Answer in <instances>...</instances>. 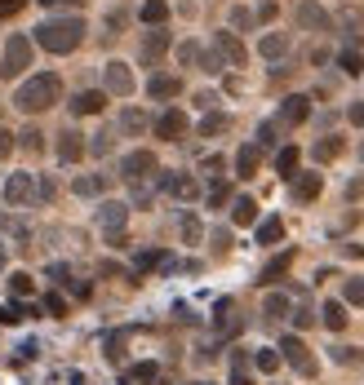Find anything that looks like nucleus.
Masks as SVG:
<instances>
[{"mask_svg":"<svg viewBox=\"0 0 364 385\" xmlns=\"http://www.w3.org/2000/svg\"><path fill=\"white\" fill-rule=\"evenodd\" d=\"M80 40H85V18L80 13H54V18H45L40 27H36V36H31V45H40V49H49V54H76L80 49Z\"/></svg>","mask_w":364,"mask_h":385,"instance_id":"nucleus-1","label":"nucleus"},{"mask_svg":"<svg viewBox=\"0 0 364 385\" xmlns=\"http://www.w3.org/2000/svg\"><path fill=\"white\" fill-rule=\"evenodd\" d=\"M62 97V80L54 76V71H36L31 80H23L18 85V93H13V107H18L23 115H40V111H49Z\"/></svg>","mask_w":364,"mask_h":385,"instance_id":"nucleus-2","label":"nucleus"},{"mask_svg":"<svg viewBox=\"0 0 364 385\" xmlns=\"http://www.w3.org/2000/svg\"><path fill=\"white\" fill-rule=\"evenodd\" d=\"M31 54H36L31 36H9L5 58H0V80H18V76L27 71V66H31Z\"/></svg>","mask_w":364,"mask_h":385,"instance_id":"nucleus-3","label":"nucleus"},{"mask_svg":"<svg viewBox=\"0 0 364 385\" xmlns=\"http://www.w3.org/2000/svg\"><path fill=\"white\" fill-rule=\"evenodd\" d=\"M5 204L9 208H36V173H9L5 177Z\"/></svg>","mask_w":364,"mask_h":385,"instance_id":"nucleus-4","label":"nucleus"},{"mask_svg":"<svg viewBox=\"0 0 364 385\" xmlns=\"http://www.w3.org/2000/svg\"><path fill=\"white\" fill-rule=\"evenodd\" d=\"M275 350H280V359H285V363H293L302 377H316V359H311V350H307V341L297 337V332L280 337V345H275Z\"/></svg>","mask_w":364,"mask_h":385,"instance_id":"nucleus-5","label":"nucleus"},{"mask_svg":"<svg viewBox=\"0 0 364 385\" xmlns=\"http://www.w3.org/2000/svg\"><path fill=\"white\" fill-rule=\"evenodd\" d=\"M156 186H160L164 195L182 199V204H191V199L200 195V182H195L191 173H156Z\"/></svg>","mask_w":364,"mask_h":385,"instance_id":"nucleus-6","label":"nucleus"},{"mask_svg":"<svg viewBox=\"0 0 364 385\" xmlns=\"http://www.w3.org/2000/svg\"><path fill=\"white\" fill-rule=\"evenodd\" d=\"M103 85H107L111 97H129L138 89V80H134V71H129V62H107L103 66Z\"/></svg>","mask_w":364,"mask_h":385,"instance_id":"nucleus-7","label":"nucleus"},{"mask_svg":"<svg viewBox=\"0 0 364 385\" xmlns=\"http://www.w3.org/2000/svg\"><path fill=\"white\" fill-rule=\"evenodd\" d=\"M307 120H311V97L307 93H289L285 102H280L275 124L280 129H297V124H307Z\"/></svg>","mask_w":364,"mask_h":385,"instance_id":"nucleus-8","label":"nucleus"},{"mask_svg":"<svg viewBox=\"0 0 364 385\" xmlns=\"http://www.w3.org/2000/svg\"><path fill=\"white\" fill-rule=\"evenodd\" d=\"M213 54H218L227 66H244L249 49L240 45V36H236V31H213Z\"/></svg>","mask_w":364,"mask_h":385,"instance_id":"nucleus-9","label":"nucleus"},{"mask_svg":"<svg viewBox=\"0 0 364 385\" xmlns=\"http://www.w3.org/2000/svg\"><path fill=\"white\" fill-rule=\"evenodd\" d=\"M120 177H125V182L156 177V155H152V150H129V155L120 160Z\"/></svg>","mask_w":364,"mask_h":385,"instance_id":"nucleus-10","label":"nucleus"},{"mask_svg":"<svg viewBox=\"0 0 364 385\" xmlns=\"http://www.w3.org/2000/svg\"><path fill=\"white\" fill-rule=\"evenodd\" d=\"M156 138H160V142H178V138H187V111H178V107L160 111V115H156Z\"/></svg>","mask_w":364,"mask_h":385,"instance_id":"nucleus-11","label":"nucleus"},{"mask_svg":"<svg viewBox=\"0 0 364 385\" xmlns=\"http://www.w3.org/2000/svg\"><path fill=\"white\" fill-rule=\"evenodd\" d=\"M125 222H129V204H120V199H103V204H98V226H103V235L125 230Z\"/></svg>","mask_w":364,"mask_h":385,"instance_id":"nucleus-12","label":"nucleus"},{"mask_svg":"<svg viewBox=\"0 0 364 385\" xmlns=\"http://www.w3.org/2000/svg\"><path fill=\"white\" fill-rule=\"evenodd\" d=\"M164 54H169V31H164V27H152V31H147V36H142V66H156Z\"/></svg>","mask_w":364,"mask_h":385,"instance_id":"nucleus-13","label":"nucleus"},{"mask_svg":"<svg viewBox=\"0 0 364 385\" xmlns=\"http://www.w3.org/2000/svg\"><path fill=\"white\" fill-rule=\"evenodd\" d=\"M58 160H62V164H80V160H85V133L62 129V133H58Z\"/></svg>","mask_w":364,"mask_h":385,"instance_id":"nucleus-14","label":"nucleus"},{"mask_svg":"<svg viewBox=\"0 0 364 385\" xmlns=\"http://www.w3.org/2000/svg\"><path fill=\"white\" fill-rule=\"evenodd\" d=\"M297 27L302 31H329V9L316 5V0H302V5H297Z\"/></svg>","mask_w":364,"mask_h":385,"instance_id":"nucleus-15","label":"nucleus"},{"mask_svg":"<svg viewBox=\"0 0 364 385\" xmlns=\"http://www.w3.org/2000/svg\"><path fill=\"white\" fill-rule=\"evenodd\" d=\"M107 107V89H80L72 97V115H98Z\"/></svg>","mask_w":364,"mask_h":385,"instance_id":"nucleus-16","label":"nucleus"},{"mask_svg":"<svg viewBox=\"0 0 364 385\" xmlns=\"http://www.w3.org/2000/svg\"><path fill=\"white\" fill-rule=\"evenodd\" d=\"M320 191H324L320 173H293V199H297V204H311Z\"/></svg>","mask_w":364,"mask_h":385,"instance_id":"nucleus-17","label":"nucleus"},{"mask_svg":"<svg viewBox=\"0 0 364 385\" xmlns=\"http://www.w3.org/2000/svg\"><path fill=\"white\" fill-rule=\"evenodd\" d=\"M147 93H152L156 102H169V97H178V93H182V80H178V76H164V71H156L152 80H147Z\"/></svg>","mask_w":364,"mask_h":385,"instance_id":"nucleus-18","label":"nucleus"},{"mask_svg":"<svg viewBox=\"0 0 364 385\" xmlns=\"http://www.w3.org/2000/svg\"><path fill=\"white\" fill-rule=\"evenodd\" d=\"M258 54L267 58V62H280L289 54V31H267V36L258 40Z\"/></svg>","mask_w":364,"mask_h":385,"instance_id":"nucleus-19","label":"nucleus"},{"mask_svg":"<svg viewBox=\"0 0 364 385\" xmlns=\"http://www.w3.org/2000/svg\"><path fill=\"white\" fill-rule=\"evenodd\" d=\"M258 164H262V146H258V142H244V146L236 150V177H254Z\"/></svg>","mask_w":364,"mask_h":385,"instance_id":"nucleus-20","label":"nucleus"},{"mask_svg":"<svg viewBox=\"0 0 364 385\" xmlns=\"http://www.w3.org/2000/svg\"><path fill=\"white\" fill-rule=\"evenodd\" d=\"M213 328H218V332H222V337H236V332H240V319H236V306H231V301H227V297L218 301V306H213Z\"/></svg>","mask_w":364,"mask_h":385,"instance_id":"nucleus-21","label":"nucleus"},{"mask_svg":"<svg viewBox=\"0 0 364 385\" xmlns=\"http://www.w3.org/2000/svg\"><path fill=\"white\" fill-rule=\"evenodd\" d=\"M346 319H351V314H346V301H324V306H320V324L329 332H342Z\"/></svg>","mask_w":364,"mask_h":385,"instance_id":"nucleus-22","label":"nucleus"},{"mask_svg":"<svg viewBox=\"0 0 364 385\" xmlns=\"http://www.w3.org/2000/svg\"><path fill=\"white\" fill-rule=\"evenodd\" d=\"M231 222H236V226H254L258 222V204H254L249 195H236V199H231Z\"/></svg>","mask_w":364,"mask_h":385,"instance_id":"nucleus-23","label":"nucleus"},{"mask_svg":"<svg viewBox=\"0 0 364 385\" xmlns=\"http://www.w3.org/2000/svg\"><path fill=\"white\" fill-rule=\"evenodd\" d=\"M72 191H76L80 199H93V195H103V191H107V177H103V173H85V177H76V182H72Z\"/></svg>","mask_w":364,"mask_h":385,"instance_id":"nucleus-24","label":"nucleus"},{"mask_svg":"<svg viewBox=\"0 0 364 385\" xmlns=\"http://www.w3.org/2000/svg\"><path fill=\"white\" fill-rule=\"evenodd\" d=\"M138 18H142L147 27H164V23H169V5H164V0H142Z\"/></svg>","mask_w":364,"mask_h":385,"instance_id":"nucleus-25","label":"nucleus"},{"mask_svg":"<svg viewBox=\"0 0 364 385\" xmlns=\"http://www.w3.org/2000/svg\"><path fill=\"white\" fill-rule=\"evenodd\" d=\"M297 160H302V150H297V146H280L275 150V173L280 177H293L297 173Z\"/></svg>","mask_w":364,"mask_h":385,"instance_id":"nucleus-26","label":"nucleus"},{"mask_svg":"<svg viewBox=\"0 0 364 385\" xmlns=\"http://www.w3.org/2000/svg\"><path fill=\"white\" fill-rule=\"evenodd\" d=\"M280 239H285V222H280V217L258 222V244H262V248H271V244H280Z\"/></svg>","mask_w":364,"mask_h":385,"instance_id":"nucleus-27","label":"nucleus"},{"mask_svg":"<svg viewBox=\"0 0 364 385\" xmlns=\"http://www.w3.org/2000/svg\"><path fill=\"white\" fill-rule=\"evenodd\" d=\"M147 124H152V120H147V111H138V107H125V111H120V129L129 133V138H138Z\"/></svg>","mask_w":364,"mask_h":385,"instance_id":"nucleus-28","label":"nucleus"},{"mask_svg":"<svg viewBox=\"0 0 364 385\" xmlns=\"http://www.w3.org/2000/svg\"><path fill=\"white\" fill-rule=\"evenodd\" d=\"M227 129H231V120H227L222 111H205V120H200L195 133H200V138H218V133H227Z\"/></svg>","mask_w":364,"mask_h":385,"instance_id":"nucleus-29","label":"nucleus"},{"mask_svg":"<svg viewBox=\"0 0 364 385\" xmlns=\"http://www.w3.org/2000/svg\"><path fill=\"white\" fill-rule=\"evenodd\" d=\"M329 359H334L338 367H360L364 363V350L360 345H334V350H329Z\"/></svg>","mask_w":364,"mask_h":385,"instance_id":"nucleus-30","label":"nucleus"},{"mask_svg":"<svg viewBox=\"0 0 364 385\" xmlns=\"http://www.w3.org/2000/svg\"><path fill=\"white\" fill-rule=\"evenodd\" d=\"M293 306H289V297L285 292H267L262 297V314H267V319H285Z\"/></svg>","mask_w":364,"mask_h":385,"instance_id":"nucleus-31","label":"nucleus"},{"mask_svg":"<svg viewBox=\"0 0 364 385\" xmlns=\"http://www.w3.org/2000/svg\"><path fill=\"white\" fill-rule=\"evenodd\" d=\"M338 66H342V76H364V54L351 45V49H342L338 54Z\"/></svg>","mask_w":364,"mask_h":385,"instance_id":"nucleus-32","label":"nucleus"},{"mask_svg":"<svg viewBox=\"0 0 364 385\" xmlns=\"http://www.w3.org/2000/svg\"><path fill=\"white\" fill-rule=\"evenodd\" d=\"M289 266H293V253H280V257H271V261H267V271H262V279H258V283H275L280 275L289 271Z\"/></svg>","mask_w":364,"mask_h":385,"instance_id":"nucleus-33","label":"nucleus"},{"mask_svg":"<svg viewBox=\"0 0 364 385\" xmlns=\"http://www.w3.org/2000/svg\"><path fill=\"white\" fill-rule=\"evenodd\" d=\"M280 363H285V359H280L275 345H267V350H258V355H254V367H258V372H275Z\"/></svg>","mask_w":364,"mask_h":385,"instance_id":"nucleus-34","label":"nucleus"},{"mask_svg":"<svg viewBox=\"0 0 364 385\" xmlns=\"http://www.w3.org/2000/svg\"><path fill=\"white\" fill-rule=\"evenodd\" d=\"M31 288H36V283H31V275H9V292H13V301H27L31 297Z\"/></svg>","mask_w":364,"mask_h":385,"instance_id":"nucleus-35","label":"nucleus"},{"mask_svg":"<svg viewBox=\"0 0 364 385\" xmlns=\"http://www.w3.org/2000/svg\"><path fill=\"white\" fill-rule=\"evenodd\" d=\"M338 155H342V138H324V142H316V160H320V164L338 160Z\"/></svg>","mask_w":364,"mask_h":385,"instance_id":"nucleus-36","label":"nucleus"},{"mask_svg":"<svg viewBox=\"0 0 364 385\" xmlns=\"http://www.w3.org/2000/svg\"><path fill=\"white\" fill-rule=\"evenodd\" d=\"M200 235H205L200 217H195V213H187V217H182V239H187V244H200Z\"/></svg>","mask_w":364,"mask_h":385,"instance_id":"nucleus-37","label":"nucleus"},{"mask_svg":"<svg viewBox=\"0 0 364 385\" xmlns=\"http://www.w3.org/2000/svg\"><path fill=\"white\" fill-rule=\"evenodd\" d=\"M129 381H142V385H156L160 381V363H138L134 372H129Z\"/></svg>","mask_w":364,"mask_h":385,"instance_id":"nucleus-38","label":"nucleus"},{"mask_svg":"<svg viewBox=\"0 0 364 385\" xmlns=\"http://www.w3.org/2000/svg\"><path fill=\"white\" fill-rule=\"evenodd\" d=\"M111 133H93V142H85V150H89V155H98V160H103V155H111Z\"/></svg>","mask_w":364,"mask_h":385,"instance_id":"nucleus-39","label":"nucleus"},{"mask_svg":"<svg viewBox=\"0 0 364 385\" xmlns=\"http://www.w3.org/2000/svg\"><path fill=\"white\" fill-rule=\"evenodd\" d=\"M342 297H346V306H364V279H360V275H356V279H346Z\"/></svg>","mask_w":364,"mask_h":385,"instance_id":"nucleus-40","label":"nucleus"},{"mask_svg":"<svg viewBox=\"0 0 364 385\" xmlns=\"http://www.w3.org/2000/svg\"><path fill=\"white\" fill-rule=\"evenodd\" d=\"M195 62H200V71H205V76H218L222 66H227L218 54H213V49H200V58H195Z\"/></svg>","mask_w":364,"mask_h":385,"instance_id":"nucleus-41","label":"nucleus"},{"mask_svg":"<svg viewBox=\"0 0 364 385\" xmlns=\"http://www.w3.org/2000/svg\"><path fill=\"white\" fill-rule=\"evenodd\" d=\"M18 138H23V150H31V155H36V150L45 146V133H40V129H23Z\"/></svg>","mask_w":364,"mask_h":385,"instance_id":"nucleus-42","label":"nucleus"},{"mask_svg":"<svg viewBox=\"0 0 364 385\" xmlns=\"http://www.w3.org/2000/svg\"><path fill=\"white\" fill-rule=\"evenodd\" d=\"M227 199H231V186H227L222 177H218V182H213V186H209V204H213V208H222Z\"/></svg>","mask_w":364,"mask_h":385,"instance_id":"nucleus-43","label":"nucleus"},{"mask_svg":"<svg viewBox=\"0 0 364 385\" xmlns=\"http://www.w3.org/2000/svg\"><path fill=\"white\" fill-rule=\"evenodd\" d=\"M275 133H280V124L275 120H267V124H258V146H275L280 138H275Z\"/></svg>","mask_w":364,"mask_h":385,"instance_id":"nucleus-44","label":"nucleus"},{"mask_svg":"<svg viewBox=\"0 0 364 385\" xmlns=\"http://www.w3.org/2000/svg\"><path fill=\"white\" fill-rule=\"evenodd\" d=\"M13 146H18V133H9L5 124H0V160H9V155H13Z\"/></svg>","mask_w":364,"mask_h":385,"instance_id":"nucleus-45","label":"nucleus"},{"mask_svg":"<svg viewBox=\"0 0 364 385\" xmlns=\"http://www.w3.org/2000/svg\"><path fill=\"white\" fill-rule=\"evenodd\" d=\"M311 324H316V310H307V306H302V310H293V328H297V332H307Z\"/></svg>","mask_w":364,"mask_h":385,"instance_id":"nucleus-46","label":"nucleus"},{"mask_svg":"<svg viewBox=\"0 0 364 385\" xmlns=\"http://www.w3.org/2000/svg\"><path fill=\"white\" fill-rule=\"evenodd\" d=\"M195 58H200V45H195V40H187V45H178V62H195Z\"/></svg>","mask_w":364,"mask_h":385,"instance_id":"nucleus-47","label":"nucleus"},{"mask_svg":"<svg viewBox=\"0 0 364 385\" xmlns=\"http://www.w3.org/2000/svg\"><path fill=\"white\" fill-rule=\"evenodd\" d=\"M200 169H205L209 177H222V169H227V160H222V155H205V164H200Z\"/></svg>","mask_w":364,"mask_h":385,"instance_id":"nucleus-48","label":"nucleus"},{"mask_svg":"<svg viewBox=\"0 0 364 385\" xmlns=\"http://www.w3.org/2000/svg\"><path fill=\"white\" fill-rule=\"evenodd\" d=\"M62 310H67V301H62L58 292H49V297H45V314H54V319H58Z\"/></svg>","mask_w":364,"mask_h":385,"instance_id":"nucleus-49","label":"nucleus"},{"mask_svg":"<svg viewBox=\"0 0 364 385\" xmlns=\"http://www.w3.org/2000/svg\"><path fill=\"white\" fill-rule=\"evenodd\" d=\"M49 279H54V283H67V279H72V271H67L62 261H49Z\"/></svg>","mask_w":364,"mask_h":385,"instance_id":"nucleus-50","label":"nucleus"},{"mask_svg":"<svg viewBox=\"0 0 364 385\" xmlns=\"http://www.w3.org/2000/svg\"><path fill=\"white\" fill-rule=\"evenodd\" d=\"M125 18H129V13H125V9H111V13H107V31H111V36H115V31H120V27H125Z\"/></svg>","mask_w":364,"mask_h":385,"instance_id":"nucleus-51","label":"nucleus"},{"mask_svg":"<svg viewBox=\"0 0 364 385\" xmlns=\"http://www.w3.org/2000/svg\"><path fill=\"white\" fill-rule=\"evenodd\" d=\"M195 107H200V111H213V107H218V93H195Z\"/></svg>","mask_w":364,"mask_h":385,"instance_id":"nucleus-52","label":"nucleus"},{"mask_svg":"<svg viewBox=\"0 0 364 385\" xmlns=\"http://www.w3.org/2000/svg\"><path fill=\"white\" fill-rule=\"evenodd\" d=\"M23 5H27V0H0V18H13Z\"/></svg>","mask_w":364,"mask_h":385,"instance_id":"nucleus-53","label":"nucleus"},{"mask_svg":"<svg viewBox=\"0 0 364 385\" xmlns=\"http://www.w3.org/2000/svg\"><path fill=\"white\" fill-rule=\"evenodd\" d=\"M346 120H351L356 129H364V102H356V107H346Z\"/></svg>","mask_w":364,"mask_h":385,"instance_id":"nucleus-54","label":"nucleus"},{"mask_svg":"<svg viewBox=\"0 0 364 385\" xmlns=\"http://www.w3.org/2000/svg\"><path fill=\"white\" fill-rule=\"evenodd\" d=\"M231 23H236V27H249L254 13H249V9H231Z\"/></svg>","mask_w":364,"mask_h":385,"instance_id":"nucleus-55","label":"nucleus"},{"mask_svg":"<svg viewBox=\"0 0 364 385\" xmlns=\"http://www.w3.org/2000/svg\"><path fill=\"white\" fill-rule=\"evenodd\" d=\"M45 9H76V0H40Z\"/></svg>","mask_w":364,"mask_h":385,"instance_id":"nucleus-56","label":"nucleus"},{"mask_svg":"<svg viewBox=\"0 0 364 385\" xmlns=\"http://www.w3.org/2000/svg\"><path fill=\"white\" fill-rule=\"evenodd\" d=\"M258 18H262V23H271V18H275V0H267V5L258 9Z\"/></svg>","mask_w":364,"mask_h":385,"instance_id":"nucleus-57","label":"nucleus"},{"mask_svg":"<svg viewBox=\"0 0 364 385\" xmlns=\"http://www.w3.org/2000/svg\"><path fill=\"white\" fill-rule=\"evenodd\" d=\"M342 23L356 31V27H360V13H356V9H342Z\"/></svg>","mask_w":364,"mask_h":385,"instance_id":"nucleus-58","label":"nucleus"},{"mask_svg":"<svg viewBox=\"0 0 364 385\" xmlns=\"http://www.w3.org/2000/svg\"><path fill=\"white\" fill-rule=\"evenodd\" d=\"M36 350H40L36 341H23V345H18V355H23V359H36Z\"/></svg>","mask_w":364,"mask_h":385,"instance_id":"nucleus-59","label":"nucleus"},{"mask_svg":"<svg viewBox=\"0 0 364 385\" xmlns=\"http://www.w3.org/2000/svg\"><path fill=\"white\" fill-rule=\"evenodd\" d=\"M231 385H254V377L249 372H231Z\"/></svg>","mask_w":364,"mask_h":385,"instance_id":"nucleus-60","label":"nucleus"},{"mask_svg":"<svg viewBox=\"0 0 364 385\" xmlns=\"http://www.w3.org/2000/svg\"><path fill=\"white\" fill-rule=\"evenodd\" d=\"M0 266H5V244H0Z\"/></svg>","mask_w":364,"mask_h":385,"instance_id":"nucleus-61","label":"nucleus"},{"mask_svg":"<svg viewBox=\"0 0 364 385\" xmlns=\"http://www.w3.org/2000/svg\"><path fill=\"white\" fill-rule=\"evenodd\" d=\"M360 160H364V142H360Z\"/></svg>","mask_w":364,"mask_h":385,"instance_id":"nucleus-62","label":"nucleus"}]
</instances>
